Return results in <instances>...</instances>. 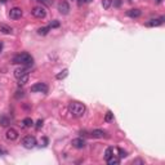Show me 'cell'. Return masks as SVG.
Returning a JSON list of instances; mask_svg holds the SVG:
<instances>
[{
	"mask_svg": "<svg viewBox=\"0 0 165 165\" xmlns=\"http://www.w3.org/2000/svg\"><path fill=\"white\" fill-rule=\"evenodd\" d=\"M32 57L30 56L28 53H21V54H17V56H14L12 62L16 64H22V66H31L32 64Z\"/></svg>",
	"mask_w": 165,
	"mask_h": 165,
	"instance_id": "cell-1",
	"label": "cell"
},
{
	"mask_svg": "<svg viewBox=\"0 0 165 165\" xmlns=\"http://www.w3.org/2000/svg\"><path fill=\"white\" fill-rule=\"evenodd\" d=\"M68 111H70V114H72L75 118H80V116H83L85 112V106L83 103H80V102H71V103L68 105Z\"/></svg>",
	"mask_w": 165,
	"mask_h": 165,
	"instance_id": "cell-2",
	"label": "cell"
},
{
	"mask_svg": "<svg viewBox=\"0 0 165 165\" xmlns=\"http://www.w3.org/2000/svg\"><path fill=\"white\" fill-rule=\"evenodd\" d=\"M22 146L25 148H34L35 146H36V138L34 137V135H27V137L23 138L22 141Z\"/></svg>",
	"mask_w": 165,
	"mask_h": 165,
	"instance_id": "cell-3",
	"label": "cell"
},
{
	"mask_svg": "<svg viewBox=\"0 0 165 165\" xmlns=\"http://www.w3.org/2000/svg\"><path fill=\"white\" fill-rule=\"evenodd\" d=\"M31 13H32V16L36 18H44L45 16H47V11H45V8H43V7H35V8H32Z\"/></svg>",
	"mask_w": 165,
	"mask_h": 165,
	"instance_id": "cell-4",
	"label": "cell"
},
{
	"mask_svg": "<svg viewBox=\"0 0 165 165\" xmlns=\"http://www.w3.org/2000/svg\"><path fill=\"white\" fill-rule=\"evenodd\" d=\"M31 92H40V93H47L48 92V85L45 83H36L35 85L31 87Z\"/></svg>",
	"mask_w": 165,
	"mask_h": 165,
	"instance_id": "cell-5",
	"label": "cell"
},
{
	"mask_svg": "<svg viewBox=\"0 0 165 165\" xmlns=\"http://www.w3.org/2000/svg\"><path fill=\"white\" fill-rule=\"evenodd\" d=\"M58 11L61 14H68V12H70V5H68L67 1L61 0L58 3Z\"/></svg>",
	"mask_w": 165,
	"mask_h": 165,
	"instance_id": "cell-6",
	"label": "cell"
},
{
	"mask_svg": "<svg viewBox=\"0 0 165 165\" xmlns=\"http://www.w3.org/2000/svg\"><path fill=\"white\" fill-rule=\"evenodd\" d=\"M18 131L16 130V129H13V128H9L8 130H7V133H5V138L8 141H16L18 138Z\"/></svg>",
	"mask_w": 165,
	"mask_h": 165,
	"instance_id": "cell-7",
	"label": "cell"
},
{
	"mask_svg": "<svg viewBox=\"0 0 165 165\" xmlns=\"http://www.w3.org/2000/svg\"><path fill=\"white\" fill-rule=\"evenodd\" d=\"M22 9L21 8H12L11 12H9V17L12 18V20H18V18L22 17Z\"/></svg>",
	"mask_w": 165,
	"mask_h": 165,
	"instance_id": "cell-8",
	"label": "cell"
},
{
	"mask_svg": "<svg viewBox=\"0 0 165 165\" xmlns=\"http://www.w3.org/2000/svg\"><path fill=\"white\" fill-rule=\"evenodd\" d=\"M164 23V17H160V18H155V20H150L146 25L150 26V27H156V26H160Z\"/></svg>",
	"mask_w": 165,
	"mask_h": 165,
	"instance_id": "cell-9",
	"label": "cell"
},
{
	"mask_svg": "<svg viewBox=\"0 0 165 165\" xmlns=\"http://www.w3.org/2000/svg\"><path fill=\"white\" fill-rule=\"evenodd\" d=\"M71 145H72V147H75V148H84L85 147V141L83 139V138H75V139H72Z\"/></svg>",
	"mask_w": 165,
	"mask_h": 165,
	"instance_id": "cell-10",
	"label": "cell"
},
{
	"mask_svg": "<svg viewBox=\"0 0 165 165\" xmlns=\"http://www.w3.org/2000/svg\"><path fill=\"white\" fill-rule=\"evenodd\" d=\"M141 14H142V12L139 9H129L126 12V16L130 18H138V17H141Z\"/></svg>",
	"mask_w": 165,
	"mask_h": 165,
	"instance_id": "cell-11",
	"label": "cell"
},
{
	"mask_svg": "<svg viewBox=\"0 0 165 165\" xmlns=\"http://www.w3.org/2000/svg\"><path fill=\"white\" fill-rule=\"evenodd\" d=\"M0 32H3V34H5V35H9V34L13 32V28H12L11 26H8V25L1 23V25H0Z\"/></svg>",
	"mask_w": 165,
	"mask_h": 165,
	"instance_id": "cell-12",
	"label": "cell"
},
{
	"mask_svg": "<svg viewBox=\"0 0 165 165\" xmlns=\"http://www.w3.org/2000/svg\"><path fill=\"white\" fill-rule=\"evenodd\" d=\"M90 134L94 138H103V137H106V131L101 130V129H95V130H93Z\"/></svg>",
	"mask_w": 165,
	"mask_h": 165,
	"instance_id": "cell-13",
	"label": "cell"
},
{
	"mask_svg": "<svg viewBox=\"0 0 165 165\" xmlns=\"http://www.w3.org/2000/svg\"><path fill=\"white\" fill-rule=\"evenodd\" d=\"M20 125L22 126V128H30V126L34 125V121H32V119H31V118H26V119H23L22 123H21Z\"/></svg>",
	"mask_w": 165,
	"mask_h": 165,
	"instance_id": "cell-14",
	"label": "cell"
},
{
	"mask_svg": "<svg viewBox=\"0 0 165 165\" xmlns=\"http://www.w3.org/2000/svg\"><path fill=\"white\" fill-rule=\"evenodd\" d=\"M25 74H27V68L26 67H20V68H16V71H14V76L17 79H20L21 76H23Z\"/></svg>",
	"mask_w": 165,
	"mask_h": 165,
	"instance_id": "cell-15",
	"label": "cell"
},
{
	"mask_svg": "<svg viewBox=\"0 0 165 165\" xmlns=\"http://www.w3.org/2000/svg\"><path fill=\"white\" fill-rule=\"evenodd\" d=\"M106 161H107V164H108V165H116V164L120 162V157H116L115 155H112V156L110 157V159H107Z\"/></svg>",
	"mask_w": 165,
	"mask_h": 165,
	"instance_id": "cell-16",
	"label": "cell"
},
{
	"mask_svg": "<svg viewBox=\"0 0 165 165\" xmlns=\"http://www.w3.org/2000/svg\"><path fill=\"white\" fill-rule=\"evenodd\" d=\"M9 124H11V119H9L8 116H5V115L0 116V125H1V126H8Z\"/></svg>",
	"mask_w": 165,
	"mask_h": 165,
	"instance_id": "cell-17",
	"label": "cell"
},
{
	"mask_svg": "<svg viewBox=\"0 0 165 165\" xmlns=\"http://www.w3.org/2000/svg\"><path fill=\"white\" fill-rule=\"evenodd\" d=\"M115 150H116V148H114V147H107L106 151H105V159L107 160V159H110L112 155H115Z\"/></svg>",
	"mask_w": 165,
	"mask_h": 165,
	"instance_id": "cell-18",
	"label": "cell"
},
{
	"mask_svg": "<svg viewBox=\"0 0 165 165\" xmlns=\"http://www.w3.org/2000/svg\"><path fill=\"white\" fill-rule=\"evenodd\" d=\"M27 81H28V74H25L23 76H21V78L18 79V85H20V87L21 85H25Z\"/></svg>",
	"mask_w": 165,
	"mask_h": 165,
	"instance_id": "cell-19",
	"label": "cell"
},
{
	"mask_svg": "<svg viewBox=\"0 0 165 165\" xmlns=\"http://www.w3.org/2000/svg\"><path fill=\"white\" fill-rule=\"evenodd\" d=\"M67 75H68V70H67V68H64V70H62L59 74H57L56 78L58 79V80H62V79H64Z\"/></svg>",
	"mask_w": 165,
	"mask_h": 165,
	"instance_id": "cell-20",
	"label": "cell"
},
{
	"mask_svg": "<svg viewBox=\"0 0 165 165\" xmlns=\"http://www.w3.org/2000/svg\"><path fill=\"white\" fill-rule=\"evenodd\" d=\"M49 31H51V27H49V26H47V27L39 28V30H37V34H39V35H47Z\"/></svg>",
	"mask_w": 165,
	"mask_h": 165,
	"instance_id": "cell-21",
	"label": "cell"
},
{
	"mask_svg": "<svg viewBox=\"0 0 165 165\" xmlns=\"http://www.w3.org/2000/svg\"><path fill=\"white\" fill-rule=\"evenodd\" d=\"M112 5V0H102V7L105 9H108Z\"/></svg>",
	"mask_w": 165,
	"mask_h": 165,
	"instance_id": "cell-22",
	"label": "cell"
},
{
	"mask_svg": "<svg viewBox=\"0 0 165 165\" xmlns=\"http://www.w3.org/2000/svg\"><path fill=\"white\" fill-rule=\"evenodd\" d=\"M35 1L43 4V5H47V7H49V5H52V4H53V0H35Z\"/></svg>",
	"mask_w": 165,
	"mask_h": 165,
	"instance_id": "cell-23",
	"label": "cell"
},
{
	"mask_svg": "<svg viewBox=\"0 0 165 165\" xmlns=\"http://www.w3.org/2000/svg\"><path fill=\"white\" fill-rule=\"evenodd\" d=\"M112 119H114V114H112L111 111H107L106 116H105V121H106V123H110Z\"/></svg>",
	"mask_w": 165,
	"mask_h": 165,
	"instance_id": "cell-24",
	"label": "cell"
},
{
	"mask_svg": "<svg viewBox=\"0 0 165 165\" xmlns=\"http://www.w3.org/2000/svg\"><path fill=\"white\" fill-rule=\"evenodd\" d=\"M116 151L119 152V157H120V159H123V157H126V156H128L126 151H124L123 148H116Z\"/></svg>",
	"mask_w": 165,
	"mask_h": 165,
	"instance_id": "cell-25",
	"label": "cell"
},
{
	"mask_svg": "<svg viewBox=\"0 0 165 165\" xmlns=\"http://www.w3.org/2000/svg\"><path fill=\"white\" fill-rule=\"evenodd\" d=\"M49 27H51V28L59 27V22H58V21H52V22H51V25H49Z\"/></svg>",
	"mask_w": 165,
	"mask_h": 165,
	"instance_id": "cell-26",
	"label": "cell"
},
{
	"mask_svg": "<svg viewBox=\"0 0 165 165\" xmlns=\"http://www.w3.org/2000/svg\"><path fill=\"white\" fill-rule=\"evenodd\" d=\"M112 4H114L115 8H120V5H121V0H112Z\"/></svg>",
	"mask_w": 165,
	"mask_h": 165,
	"instance_id": "cell-27",
	"label": "cell"
},
{
	"mask_svg": "<svg viewBox=\"0 0 165 165\" xmlns=\"http://www.w3.org/2000/svg\"><path fill=\"white\" fill-rule=\"evenodd\" d=\"M43 123H44V121L41 120V119H40V120H37L36 121V129H40L43 126Z\"/></svg>",
	"mask_w": 165,
	"mask_h": 165,
	"instance_id": "cell-28",
	"label": "cell"
},
{
	"mask_svg": "<svg viewBox=\"0 0 165 165\" xmlns=\"http://www.w3.org/2000/svg\"><path fill=\"white\" fill-rule=\"evenodd\" d=\"M133 164H145V161L141 159H137V160H133Z\"/></svg>",
	"mask_w": 165,
	"mask_h": 165,
	"instance_id": "cell-29",
	"label": "cell"
},
{
	"mask_svg": "<svg viewBox=\"0 0 165 165\" xmlns=\"http://www.w3.org/2000/svg\"><path fill=\"white\" fill-rule=\"evenodd\" d=\"M7 154H8V152H7V150H4V148L0 147V156H1V155H7Z\"/></svg>",
	"mask_w": 165,
	"mask_h": 165,
	"instance_id": "cell-30",
	"label": "cell"
},
{
	"mask_svg": "<svg viewBox=\"0 0 165 165\" xmlns=\"http://www.w3.org/2000/svg\"><path fill=\"white\" fill-rule=\"evenodd\" d=\"M20 97H23V92H17V94H16V98H20Z\"/></svg>",
	"mask_w": 165,
	"mask_h": 165,
	"instance_id": "cell-31",
	"label": "cell"
},
{
	"mask_svg": "<svg viewBox=\"0 0 165 165\" xmlns=\"http://www.w3.org/2000/svg\"><path fill=\"white\" fill-rule=\"evenodd\" d=\"M83 3H85V0H78V4H79V5H81Z\"/></svg>",
	"mask_w": 165,
	"mask_h": 165,
	"instance_id": "cell-32",
	"label": "cell"
},
{
	"mask_svg": "<svg viewBox=\"0 0 165 165\" xmlns=\"http://www.w3.org/2000/svg\"><path fill=\"white\" fill-rule=\"evenodd\" d=\"M1 49H3V43H0V52H1Z\"/></svg>",
	"mask_w": 165,
	"mask_h": 165,
	"instance_id": "cell-33",
	"label": "cell"
},
{
	"mask_svg": "<svg viewBox=\"0 0 165 165\" xmlns=\"http://www.w3.org/2000/svg\"><path fill=\"white\" fill-rule=\"evenodd\" d=\"M90 1H92V0H85V3H90Z\"/></svg>",
	"mask_w": 165,
	"mask_h": 165,
	"instance_id": "cell-34",
	"label": "cell"
},
{
	"mask_svg": "<svg viewBox=\"0 0 165 165\" xmlns=\"http://www.w3.org/2000/svg\"><path fill=\"white\" fill-rule=\"evenodd\" d=\"M162 0H156V3H161Z\"/></svg>",
	"mask_w": 165,
	"mask_h": 165,
	"instance_id": "cell-35",
	"label": "cell"
},
{
	"mask_svg": "<svg viewBox=\"0 0 165 165\" xmlns=\"http://www.w3.org/2000/svg\"><path fill=\"white\" fill-rule=\"evenodd\" d=\"M129 1H131V0H129Z\"/></svg>",
	"mask_w": 165,
	"mask_h": 165,
	"instance_id": "cell-36",
	"label": "cell"
}]
</instances>
